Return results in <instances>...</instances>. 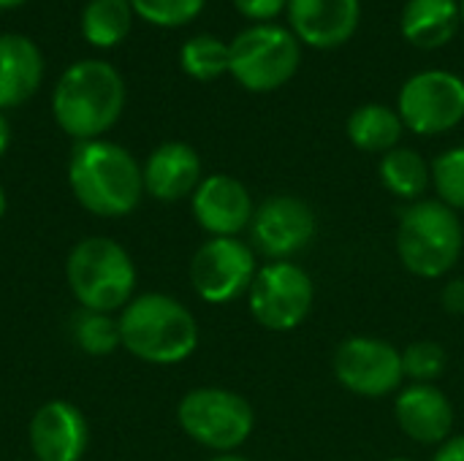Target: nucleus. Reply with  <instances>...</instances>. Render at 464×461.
I'll use <instances>...</instances> for the list:
<instances>
[{
    "mask_svg": "<svg viewBox=\"0 0 464 461\" xmlns=\"http://www.w3.org/2000/svg\"><path fill=\"white\" fill-rule=\"evenodd\" d=\"M430 166L438 201H443L454 212H464V147L440 152Z\"/></svg>",
    "mask_w": 464,
    "mask_h": 461,
    "instance_id": "obj_25",
    "label": "nucleus"
},
{
    "mask_svg": "<svg viewBox=\"0 0 464 461\" xmlns=\"http://www.w3.org/2000/svg\"><path fill=\"white\" fill-rule=\"evenodd\" d=\"M381 185L400 201H421L432 185V166L421 158V152L411 147H394L392 152L381 155L378 163Z\"/></svg>",
    "mask_w": 464,
    "mask_h": 461,
    "instance_id": "obj_21",
    "label": "nucleus"
},
{
    "mask_svg": "<svg viewBox=\"0 0 464 461\" xmlns=\"http://www.w3.org/2000/svg\"><path fill=\"white\" fill-rule=\"evenodd\" d=\"M397 114L416 136H443L464 120V79L454 71L430 68L413 73L400 95Z\"/></svg>",
    "mask_w": 464,
    "mask_h": 461,
    "instance_id": "obj_10",
    "label": "nucleus"
},
{
    "mask_svg": "<svg viewBox=\"0 0 464 461\" xmlns=\"http://www.w3.org/2000/svg\"><path fill=\"white\" fill-rule=\"evenodd\" d=\"M337 383L362 399L397 397L405 386L402 351L389 340L356 334L337 345L332 361Z\"/></svg>",
    "mask_w": 464,
    "mask_h": 461,
    "instance_id": "obj_9",
    "label": "nucleus"
},
{
    "mask_svg": "<svg viewBox=\"0 0 464 461\" xmlns=\"http://www.w3.org/2000/svg\"><path fill=\"white\" fill-rule=\"evenodd\" d=\"M250 247L266 261H291L307 250L318 234V217L313 206L296 196H269L253 212Z\"/></svg>",
    "mask_w": 464,
    "mask_h": 461,
    "instance_id": "obj_12",
    "label": "nucleus"
},
{
    "mask_svg": "<svg viewBox=\"0 0 464 461\" xmlns=\"http://www.w3.org/2000/svg\"><path fill=\"white\" fill-rule=\"evenodd\" d=\"M122 348L155 367H174L188 361L198 348L196 315L169 293L133 296L117 315Z\"/></svg>",
    "mask_w": 464,
    "mask_h": 461,
    "instance_id": "obj_3",
    "label": "nucleus"
},
{
    "mask_svg": "<svg viewBox=\"0 0 464 461\" xmlns=\"http://www.w3.org/2000/svg\"><path fill=\"white\" fill-rule=\"evenodd\" d=\"M44 79V54L38 43L19 33L0 35V111L27 103Z\"/></svg>",
    "mask_w": 464,
    "mask_h": 461,
    "instance_id": "obj_18",
    "label": "nucleus"
},
{
    "mask_svg": "<svg viewBox=\"0 0 464 461\" xmlns=\"http://www.w3.org/2000/svg\"><path fill=\"white\" fill-rule=\"evenodd\" d=\"M27 0H0V11H8V8H19L24 5Z\"/></svg>",
    "mask_w": 464,
    "mask_h": 461,
    "instance_id": "obj_33",
    "label": "nucleus"
},
{
    "mask_svg": "<svg viewBox=\"0 0 464 461\" xmlns=\"http://www.w3.org/2000/svg\"><path fill=\"white\" fill-rule=\"evenodd\" d=\"M125 109V82L103 60H79L63 71L52 92V117L76 141L103 139Z\"/></svg>",
    "mask_w": 464,
    "mask_h": 461,
    "instance_id": "obj_2",
    "label": "nucleus"
},
{
    "mask_svg": "<svg viewBox=\"0 0 464 461\" xmlns=\"http://www.w3.org/2000/svg\"><path fill=\"white\" fill-rule=\"evenodd\" d=\"M432 461H464V432L451 435L446 443H440Z\"/></svg>",
    "mask_w": 464,
    "mask_h": 461,
    "instance_id": "obj_30",
    "label": "nucleus"
},
{
    "mask_svg": "<svg viewBox=\"0 0 464 461\" xmlns=\"http://www.w3.org/2000/svg\"><path fill=\"white\" fill-rule=\"evenodd\" d=\"M27 440L38 461H82L90 446V427L76 405L52 399L33 413Z\"/></svg>",
    "mask_w": 464,
    "mask_h": 461,
    "instance_id": "obj_14",
    "label": "nucleus"
},
{
    "mask_svg": "<svg viewBox=\"0 0 464 461\" xmlns=\"http://www.w3.org/2000/svg\"><path fill=\"white\" fill-rule=\"evenodd\" d=\"M462 24L459 0H408L400 14V30L419 49L446 46Z\"/></svg>",
    "mask_w": 464,
    "mask_h": 461,
    "instance_id": "obj_19",
    "label": "nucleus"
},
{
    "mask_svg": "<svg viewBox=\"0 0 464 461\" xmlns=\"http://www.w3.org/2000/svg\"><path fill=\"white\" fill-rule=\"evenodd\" d=\"M207 0H130L133 14L158 27H182L204 11Z\"/></svg>",
    "mask_w": 464,
    "mask_h": 461,
    "instance_id": "obj_27",
    "label": "nucleus"
},
{
    "mask_svg": "<svg viewBox=\"0 0 464 461\" xmlns=\"http://www.w3.org/2000/svg\"><path fill=\"white\" fill-rule=\"evenodd\" d=\"M5 206H8V198H5V190H3V185H0V220H3V215H5Z\"/></svg>",
    "mask_w": 464,
    "mask_h": 461,
    "instance_id": "obj_34",
    "label": "nucleus"
},
{
    "mask_svg": "<svg viewBox=\"0 0 464 461\" xmlns=\"http://www.w3.org/2000/svg\"><path fill=\"white\" fill-rule=\"evenodd\" d=\"M8 144H11V125H8V120H5V114L0 111V158L5 155V149H8Z\"/></svg>",
    "mask_w": 464,
    "mask_h": 461,
    "instance_id": "obj_31",
    "label": "nucleus"
},
{
    "mask_svg": "<svg viewBox=\"0 0 464 461\" xmlns=\"http://www.w3.org/2000/svg\"><path fill=\"white\" fill-rule=\"evenodd\" d=\"M209 461H250L247 456H242V454H218L215 459Z\"/></svg>",
    "mask_w": 464,
    "mask_h": 461,
    "instance_id": "obj_32",
    "label": "nucleus"
},
{
    "mask_svg": "<svg viewBox=\"0 0 464 461\" xmlns=\"http://www.w3.org/2000/svg\"><path fill=\"white\" fill-rule=\"evenodd\" d=\"M190 212L209 236H239L253 223V196L247 185L231 174H209L190 196Z\"/></svg>",
    "mask_w": 464,
    "mask_h": 461,
    "instance_id": "obj_13",
    "label": "nucleus"
},
{
    "mask_svg": "<svg viewBox=\"0 0 464 461\" xmlns=\"http://www.w3.org/2000/svg\"><path fill=\"white\" fill-rule=\"evenodd\" d=\"M256 272V250L239 236H209L190 261V283L196 296L215 307L245 296Z\"/></svg>",
    "mask_w": 464,
    "mask_h": 461,
    "instance_id": "obj_11",
    "label": "nucleus"
},
{
    "mask_svg": "<svg viewBox=\"0 0 464 461\" xmlns=\"http://www.w3.org/2000/svg\"><path fill=\"white\" fill-rule=\"evenodd\" d=\"M234 5L245 19H250L256 24H269L272 19L285 14L288 0H234Z\"/></svg>",
    "mask_w": 464,
    "mask_h": 461,
    "instance_id": "obj_28",
    "label": "nucleus"
},
{
    "mask_svg": "<svg viewBox=\"0 0 464 461\" xmlns=\"http://www.w3.org/2000/svg\"><path fill=\"white\" fill-rule=\"evenodd\" d=\"M383 461H413V459H408V456H392V459H383Z\"/></svg>",
    "mask_w": 464,
    "mask_h": 461,
    "instance_id": "obj_35",
    "label": "nucleus"
},
{
    "mask_svg": "<svg viewBox=\"0 0 464 461\" xmlns=\"http://www.w3.org/2000/svg\"><path fill=\"white\" fill-rule=\"evenodd\" d=\"M405 133V125L397 114V109L383 103H364L356 106L345 120V136L348 141L370 155H386L394 147H400Z\"/></svg>",
    "mask_w": 464,
    "mask_h": 461,
    "instance_id": "obj_20",
    "label": "nucleus"
},
{
    "mask_svg": "<svg viewBox=\"0 0 464 461\" xmlns=\"http://www.w3.org/2000/svg\"><path fill=\"white\" fill-rule=\"evenodd\" d=\"M133 24L130 0H90L82 11V35L90 46L111 49L122 43Z\"/></svg>",
    "mask_w": 464,
    "mask_h": 461,
    "instance_id": "obj_22",
    "label": "nucleus"
},
{
    "mask_svg": "<svg viewBox=\"0 0 464 461\" xmlns=\"http://www.w3.org/2000/svg\"><path fill=\"white\" fill-rule=\"evenodd\" d=\"M177 424L179 429L201 448H209L218 454H237L242 448L253 429H256V413L253 405L220 386H201L190 389L179 405H177Z\"/></svg>",
    "mask_w": 464,
    "mask_h": 461,
    "instance_id": "obj_6",
    "label": "nucleus"
},
{
    "mask_svg": "<svg viewBox=\"0 0 464 461\" xmlns=\"http://www.w3.org/2000/svg\"><path fill=\"white\" fill-rule=\"evenodd\" d=\"M73 345L87 356H111L122 348L120 337V321L111 312H95V310H79L71 323Z\"/></svg>",
    "mask_w": 464,
    "mask_h": 461,
    "instance_id": "obj_24",
    "label": "nucleus"
},
{
    "mask_svg": "<svg viewBox=\"0 0 464 461\" xmlns=\"http://www.w3.org/2000/svg\"><path fill=\"white\" fill-rule=\"evenodd\" d=\"M302 62L299 38L275 22L253 24L231 41L228 73L247 92H275L285 87Z\"/></svg>",
    "mask_w": 464,
    "mask_h": 461,
    "instance_id": "obj_7",
    "label": "nucleus"
},
{
    "mask_svg": "<svg viewBox=\"0 0 464 461\" xmlns=\"http://www.w3.org/2000/svg\"><path fill=\"white\" fill-rule=\"evenodd\" d=\"M440 304L449 315H464V277L449 280L440 291Z\"/></svg>",
    "mask_w": 464,
    "mask_h": 461,
    "instance_id": "obj_29",
    "label": "nucleus"
},
{
    "mask_svg": "<svg viewBox=\"0 0 464 461\" xmlns=\"http://www.w3.org/2000/svg\"><path fill=\"white\" fill-rule=\"evenodd\" d=\"M65 280L82 310L114 315L136 293V264L117 239L84 236L68 253Z\"/></svg>",
    "mask_w": 464,
    "mask_h": 461,
    "instance_id": "obj_5",
    "label": "nucleus"
},
{
    "mask_svg": "<svg viewBox=\"0 0 464 461\" xmlns=\"http://www.w3.org/2000/svg\"><path fill=\"white\" fill-rule=\"evenodd\" d=\"M459 14H462V24H464V0H459Z\"/></svg>",
    "mask_w": 464,
    "mask_h": 461,
    "instance_id": "obj_36",
    "label": "nucleus"
},
{
    "mask_svg": "<svg viewBox=\"0 0 464 461\" xmlns=\"http://www.w3.org/2000/svg\"><path fill=\"white\" fill-rule=\"evenodd\" d=\"M446 364V348L435 340H416L402 348V370L405 380L411 383H435L438 378H443Z\"/></svg>",
    "mask_w": 464,
    "mask_h": 461,
    "instance_id": "obj_26",
    "label": "nucleus"
},
{
    "mask_svg": "<svg viewBox=\"0 0 464 461\" xmlns=\"http://www.w3.org/2000/svg\"><path fill=\"white\" fill-rule=\"evenodd\" d=\"M285 16L299 43L313 49H337L356 35L362 0H288Z\"/></svg>",
    "mask_w": 464,
    "mask_h": 461,
    "instance_id": "obj_15",
    "label": "nucleus"
},
{
    "mask_svg": "<svg viewBox=\"0 0 464 461\" xmlns=\"http://www.w3.org/2000/svg\"><path fill=\"white\" fill-rule=\"evenodd\" d=\"M394 418L419 446H440L454 435V405L435 383L402 386L394 397Z\"/></svg>",
    "mask_w": 464,
    "mask_h": 461,
    "instance_id": "obj_16",
    "label": "nucleus"
},
{
    "mask_svg": "<svg viewBox=\"0 0 464 461\" xmlns=\"http://www.w3.org/2000/svg\"><path fill=\"white\" fill-rule=\"evenodd\" d=\"M464 253L459 212L438 198H421L402 209L397 226L400 264L421 280H440L454 272Z\"/></svg>",
    "mask_w": 464,
    "mask_h": 461,
    "instance_id": "obj_4",
    "label": "nucleus"
},
{
    "mask_svg": "<svg viewBox=\"0 0 464 461\" xmlns=\"http://www.w3.org/2000/svg\"><path fill=\"white\" fill-rule=\"evenodd\" d=\"M313 302L315 283L310 272L294 261H269L258 266L247 291V310L253 321L272 334L299 329L313 312Z\"/></svg>",
    "mask_w": 464,
    "mask_h": 461,
    "instance_id": "obj_8",
    "label": "nucleus"
},
{
    "mask_svg": "<svg viewBox=\"0 0 464 461\" xmlns=\"http://www.w3.org/2000/svg\"><path fill=\"white\" fill-rule=\"evenodd\" d=\"M68 185L79 206L98 217H125L144 198L139 160L106 139L76 141L68 160Z\"/></svg>",
    "mask_w": 464,
    "mask_h": 461,
    "instance_id": "obj_1",
    "label": "nucleus"
},
{
    "mask_svg": "<svg viewBox=\"0 0 464 461\" xmlns=\"http://www.w3.org/2000/svg\"><path fill=\"white\" fill-rule=\"evenodd\" d=\"M144 193L160 204H174L190 198L204 179V166L198 152L185 141L158 144L141 166Z\"/></svg>",
    "mask_w": 464,
    "mask_h": 461,
    "instance_id": "obj_17",
    "label": "nucleus"
},
{
    "mask_svg": "<svg viewBox=\"0 0 464 461\" xmlns=\"http://www.w3.org/2000/svg\"><path fill=\"white\" fill-rule=\"evenodd\" d=\"M179 65L196 82H215L231 68V43L209 33L193 35L179 49Z\"/></svg>",
    "mask_w": 464,
    "mask_h": 461,
    "instance_id": "obj_23",
    "label": "nucleus"
}]
</instances>
